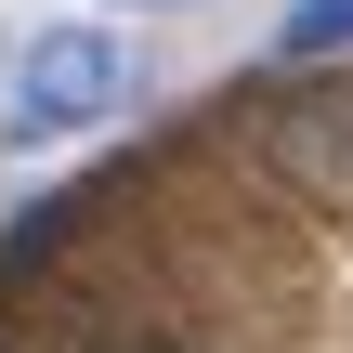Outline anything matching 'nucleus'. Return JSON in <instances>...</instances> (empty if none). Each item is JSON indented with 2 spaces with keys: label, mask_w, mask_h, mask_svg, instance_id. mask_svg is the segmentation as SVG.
<instances>
[{
  "label": "nucleus",
  "mask_w": 353,
  "mask_h": 353,
  "mask_svg": "<svg viewBox=\"0 0 353 353\" xmlns=\"http://www.w3.org/2000/svg\"><path fill=\"white\" fill-rule=\"evenodd\" d=\"M131 105V52L105 26H39L0 79V144H65V131H105Z\"/></svg>",
  "instance_id": "obj_1"
},
{
  "label": "nucleus",
  "mask_w": 353,
  "mask_h": 353,
  "mask_svg": "<svg viewBox=\"0 0 353 353\" xmlns=\"http://www.w3.org/2000/svg\"><path fill=\"white\" fill-rule=\"evenodd\" d=\"M275 170H301V183L353 196V105H341V92H314V105H288V118H275Z\"/></svg>",
  "instance_id": "obj_2"
},
{
  "label": "nucleus",
  "mask_w": 353,
  "mask_h": 353,
  "mask_svg": "<svg viewBox=\"0 0 353 353\" xmlns=\"http://www.w3.org/2000/svg\"><path fill=\"white\" fill-rule=\"evenodd\" d=\"M275 52H288V65H327V52H353V0H288Z\"/></svg>",
  "instance_id": "obj_3"
}]
</instances>
